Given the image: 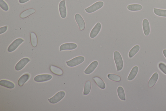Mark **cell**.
<instances>
[{
	"label": "cell",
	"mask_w": 166,
	"mask_h": 111,
	"mask_svg": "<svg viewBox=\"0 0 166 111\" xmlns=\"http://www.w3.org/2000/svg\"><path fill=\"white\" fill-rule=\"evenodd\" d=\"M154 13L157 16L166 17V10L156 8H154Z\"/></svg>",
	"instance_id": "25"
},
{
	"label": "cell",
	"mask_w": 166,
	"mask_h": 111,
	"mask_svg": "<svg viewBox=\"0 0 166 111\" xmlns=\"http://www.w3.org/2000/svg\"><path fill=\"white\" fill-rule=\"evenodd\" d=\"M92 87V83L90 81L86 82L84 85V87L83 94L84 95H87L90 93Z\"/></svg>",
	"instance_id": "24"
},
{
	"label": "cell",
	"mask_w": 166,
	"mask_h": 111,
	"mask_svg": "<svg viewBox=\"0 0 166 111\" xmlns=\"http://www.w3.org/2000/svg\"><path fill=\"white\" fill-rule=\"evenodd\" d=\"M0 85L9 89H13L15 87V85L13 82L6 80H2L0 81Z\"/></svg>",
	"instance_id": "19"
},
{
	"label": "cell",
	"mask_w": 166,
	"mask_h": 111,
	"mask_svg": "<svg viewBox=\"0 0 166 111\" xmlns=\"http://www.w3.org/2000/svg\"><path fill=\"white\" fill-rule=\"evenodd\" d=\"M30 75L29 74H24L21 76L18 81V85L20 86H23L29 79Z\"/></svg>",
	"instance_id": "20"
},
{
	"label": "cell",
	"mask_w": 166,
	"mask_h": 111,
	"mask_svg": "<svg viewBox=\"0 0 166 111\" xmlns=\"http://www.w3.org/2000/svg\"><path fill=\"white\" fill-rule=\"evenodd\" d=\"M65 95V92L63 91H61L58 92L53 97L49 99L48 101L51 104H56L62 100Z\"/></svg>",
	"instance_id": "4"
},
{
	"label": "cell",
	"mask_w": 166,
	"mask_h": 111,
	"mask_svg": "<svg viewBox=\"0 0 166 111\" xmlns=\"http://www.w3.org/2000/svg\"><path fill=\"white\" fill-rule=\"evenodd\" d=\"M139 68L137 66H135L132 69L127 78L128 81H131L136 77Z\"/></svg>",
	"instance_id": "16"
},
{
	"label": "cell",
	"mask_w": 166,
	"mask_h": 111,
	"mask_svg": "<svg viewBox=\"0 0 166 111\" xmlns=\"http://www.w3.org/2000/svg\"><path fill=\"white\" fill-rule=\"evenodd\" d=\"M52 78V76L48 74L39 75L35 76L34 79V81L37 82H43L50 81Z\"/></svg>",
	"instance_id": "7"
},
{
	"label": "cell",
	"mask_w": 166,
	"mask_h": 111,
	"mask_svg": "<svg viewBox=\"0 0 166 111\" xmlns=\"http://www.w3.org/2000/svg\"><path fill=\"white\" fill-rule=\"evenodd\" d=\"M159 69L163 73L166 75V65L163 63H160L158 64Z\"/></svg>",
	"instance_id": "29"
},
{
	"label": "cell",
	"mask_w": 166,
	"mask_h": 111,
	"mask_svg": "<svg viewBox=\"0 0 166 111\" xmlns=\"http://www.w3.org/2000/svg\"><path fill=\"white\" fill-rule=\"evenodd\" d=\"M51 72L54 74L61 76L63 74V70L60 67L53 65H51L50 67Z\"/></svg>",
	"instance_id": "18"
},
{
	"label": "cell",
	"mask_w": 166,
	"mask_h": 111,
	"mask_svg": "<svg viewBox=\"0 0 166 111\" xmlns=\"http://www.w3.org/2000/svg\"><path fill=\"white\" fill-rule=\"evenodd\" d=\"M104 5V3L102 1H99L95 3L94 4L85 9L87 13L91 14L99 10L102 8Z\"/></svg>",
	"instance_id": "2"
},
{
	"label": "cell",
	"mask_w": 166,
	"mask_h": 111,
	"mask_svg": "<svg viewBox=\"0 0 166 111\" xmlns=\"http://www.w3.org/2000/svg\"><path fill=\"white\" fill-rule=\"evenodd\" d=\"M59 10L60 16L62 18H65L67 16V12L65 1H61L59 5Z\"/></svg>",
	"instance_id": "9"
},
{
	"label": "cell",
	"mask_w": 166,
	"mask_h": 111,
	"mask_svg": "<svg viewBox=\"0 0 166 111\" xmlns=\"http://www.w3.org/2000/svg\"><path fill=\"white\" fill-rule=\"evenodd\" d=\"M117 92L120 99L123 101L126 100V96L123 88L121 86H119L118 88Z\"/></svg>",
	"instance_id": "26"
},
{
	"label": "cell",
	"mask_w": 166,
	"mask_h": 111,
	"mask_svg": "<svg viewBox=\"0 0 166 111\" xmlns=\"http://www.w3.org/2000/svg\"><path fill=\"white\" fill-rule=\"evenodd\" d=\"M24 41L22 39L18 38L14 40L9 46L8 51L9 52H12L16 50L19 46Z\"/></svg>",
	"instance_id": "5"
},
{
	"label": "cell",
	"mask_w": 166,
	"mask_h": 111,
	"mask_svg": "<svg viewBox=\"0 0 166 111\" xmlns=\"http://www.w3.org/2000/svg\"><path fill=\"white\" fill-rule=\"evenodd\" d=\"M98 64V62L95 61L92 62L84 71V73L86 74H90L96 69Z\"/></svg>",
	"instance_id": "12"
},
{
	"label": "cell",
	"mask_w": 166,
	"mask_h": 111,
	"mask_svg": "<svg viewBox=\"0 0 166 111\" xmlns=\"http://www.w3.org/2000/svg\"><path fill=\"white\" fill-rule=\"evenodd\" d=\"M31 42L33 47H36L37 46L38 40L37 36L35 33L33 32H30Z\"/></svg>",
	"instance_id": "22"
},
{
	"label": "cell",
	"mask_w": 166,
	"mask_h": 111,
	"mask_svg": "<svg viewBox=\"0 0 166 111\" xmlns=\"http://www.w3.org/2000/svg\"><path fill=\"white\" fill-rule=\"evenodd\" d=\"M85 60L84 57L79 56L73 58V59L67 61V65L69 67H73L79 65L82 63Z\"/></svg>",
	"instance_id": "3"
},
{
	"label": "cell",
	"mask_w": 166,
	"mask_h": 111,
	"mask_svg": "<svg viewBox=\"0 0 166 111\" xmlns=\"http://www.w3.org/2000/svg\"><path fill=\"white\" fill-rule=\"evenodd\" d=\"M159 78L158 74L157 72H155L150 78L148 83V85L149 87L152 88L155 85L158 81Z\"/></svg>",
	"instance_id": "14"
},
{
	"label": "cell",
	"mask_w": 166,
	"mask_h": 111,
	"mask_svg": "<svg viewBox=\"0 0 166 111\" xmlns=\"http://www.w3.org/2000/svg\"><path fill=\"white\" fill-rule=\"evenodd\" d=\"M77 47V45L74 43H66L61 45L60 47V51L74 50Z\"/></svg>",
	"instance_id": "10"
},
{
	"label": "cell",
	"mask_w": 166,
	"mask_h": 111,
	"mask_svg": "<svg viewBox=\"0 0 166 111\" xmlns=\"http://www.w3.org/2000/svg\"><path fill=\"white\" fill-rule=\"evenodd\" d=\"M93 79L98 87L102 89H105L106 85L105 83L99 77H95L93 78Z\"/></svg>",
	"instance_id": "17"
},
{
	"label": "cell",
	"mask_w": 166,
	"mask_h": 111,
	"mask_svg": "<svg viewBox=\"0 0 166 111\" xmlns=\"http://www.w3.org/2000/svg\"><path fill=\"white\" fill-rule=\"evenodd\" d=\"M107 77L111 81L116 82H119L121 80L120 77L115 74H109L107 75Z\"/></svg>",
	"instance_id": "27"
},
{
	"label": "cell",
	"mask_w": 166,
	"mask_h": 111,
	"mask_svg": "<svg viewBox=\"0 0 166 111\" xmlns=\"http://www.w3.org/2000/svg\"><path fill=\"white\" fill-rule=\"evenodd\" d=\"M143 28L144 35L146 36H148L150 32V24L148 20L144 19L143 21Z\"/></svg>",
	"instance_id": "13"
},
{
	"label": "cell",
	"mask_w": 166,
	"mask_h": 111,
	"mask_svg": "<svg viewBox=\"0 0 166 111\" xmlns=\"http://www.w3.org/2000/svg\"><path fill=\"white\" fill-rule=\"evenodd\" d=\"M8 29L7 26H4L0 28V34L4 33L7 31Z\"/></svg>",
	"instance_id": "30"
},
{
	"label": "cell",
	"mask_w": 166,
	"mask_h": 111,
	"mask_svg": "<svg viewBox=\"0 0 166 111\" xmlns=\"http://www.w3.org/2000/svg\"><path fill=\"white\" fill-rule=\"evenodd\" d=\"M0 7L3 10L5 11H7L9 10L8 5L4 0H0Z\"/></svg>",
	"instance_id": "28"
},
{
	"label": "cell",
	"mask_w": 166,
	"mask_h": 111,
	"mask_svg": "<svg viewBox=\"0 0 166 111\" xmlns=\"http://www.w3.org/2000/svg\"><path fill=\"white\" fill-rule=\"evenodd\" d=\"M75 18L80 30L81 31L84 30L85 28V23L81 15L79 14H77L75 15Z\"/></svg>",
	"instance_id": "6"
},
{
	"label": "cell",
	"mask_w": 166,
	"mask_h": 111,
	"mask_svg": "<svg viewBox=\"0 0 166 111\" xmlns=\"http://www.w3.org/2000/svg\"><path fill=\"white\" fill-rule=\"evenodd\" d=\"M101 27L102 26L100 22L97 23L91 31L90 34V37L92 39L96 37L100 32Z\"/></svg>",
	"instance_id": "8"
},
{
	"label": "cell",
	"mask_w": 166,
	"mask_h": 111,
	"mask_svg": "<svg viewBox=\"0 0 166 111\" xmlns=\"http://www.w3.org/2000/svg\"><path fill=\"white\" fill-rule=\"evenodd\" d=\"M127 8L129 11H140L143 9L142 6L139 4H132L128 5Z\"/></svg>",
	"instance_id": "21"
},
{
	"label": "cell",
	"mask_w": 166,
	"mask_h": 111,
	"mask_svg": "<svg viewBox=\"0 0 166 111\" xmlns=\"http://www.w3.org/2000/svg\"><path fill=\"white\" fill-rule=\"evenodd\" d=\"M114 58L118 72L120 71L123 67V61L121 55L119 52L117 51H115L114 53Z\"/></svg>",
	"instance_id": "1"
},
{
	"label": "cell",
	"mask_w": 166,
	"mask_h": 111,
	"mask_svg": "<svg viewBox=\"0 0 166 111\" xmlns=\"http://www.w3.org/2000/svg\"><path fill=\"white\" fill-rule=\"evenodd\" d=\"M30 61L29 58H24L21 60L16 64L15 69L17 71H20L23 69V68Z\"/></svg>",
	"instance_id": "11"
},
{
	"label": "cell",
	"mask_w": 166,
	"mask_h": 111,
	"mask_svg": "<svg viewBox=\"0 0 166 111\" xmlns=\"http://www.w3.org/2000/svg\"><path fill=\"white\" fill-rule=\"evenodd\" d=\"M35 12L36 11L35 9L33 8L27 9L21 13L20 15V17L22 19H24L34 14Z\"/></svg>",
	"instance_id": "15"
},
{
	"label": "cell",
	"mask_w": 166,
	"mask_h": 111,
	"mask_svg": "<svg viewBox=\"0 0 166 111\" xmlns=\"http://www.w3.org/2000/svg\"><path fill=\"white\" fill-rule=\"evenodd\" d=\"M140 49V46L139 45H135L132 48L128 53L129 57H133L137 52L139 51Z\"/></svg>",
	"instance_id": "23"
},
{
	"label": "cell",
	"mask_w": 166,
	"mask_h": 111,
	"mask_svg": "<svg viewBox=\"0 0 166 111\" xmlns=\"http://www.w3.org/2000/svg\"><path fill=\"white\" fill-rule=\"evenodd\" d=\"M163 54L164 56L166 58V49H165V50L163 51Z\"/></svg>",
	"instance_id": "32"
},
{
	"label": "cell",
	"mask_w": 166,
	"mask_h": 111,
	"mask_svg": "<svg viewBox=\"0 0 166 111\" xmlns=\"http://www.w3.org/2000/svg\"><path fill=\"white\" fill-rule=\"evenodd\" d=\"M29 1L30 0H19V2L21 4H23Z\"/></svg>",
	"instance_id": "31"
}]
</instances>
